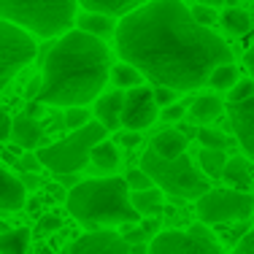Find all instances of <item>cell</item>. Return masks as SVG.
<instances>
[{
  "label": "cell",
  "instance_id": "cell-23",
  "mask_svg": "<svg viewBox=\"0 0 254 254\" xmlns=\"http://www.w3.org/2000/svg\"><path fill=\"white\" fill-rule=\"evenodd\" d=\"M30 249V230L16 227L0 233V254H27Z\"/></svg>",
  "mask_w": 254,
  "mask_h": 254
},
{
  "label": "cell",
  "instance_id": "cell-27",
  "mask_svg": "<svg viewBox=\"0 0 254 254\" xmlns=\"http://www.w3.org/2000/svg\"><path fill=\"white\" fill-rule=\"evenodd\" d=\"M235 81H238V70H235V65H233V63L219 65V68H216L214 73L208 76V84H211L214 89H219V92H230Z\"/></svg>",
  "mask_w": 254,
  "mask_h": 254
},
{
  "label": "cell",
  "instance_id": "cell-41",
  "mask_svg": "<svg viewBox=\"0 0 254 254\" xmlns=\"http://www.w3.org/2000/svg\"><path fill=\"white\" fill-rule=\"evenodd\" d=\"M246 68H249V73H252V78H254V46L246 52Z\"/></svg>",
  "mask_w": 254,
  "mask_h": 254
},
{
  "label": "cell",
  "instance_id": "cell-6",
  "mask_svg": "<svg viewBox=\"0 0 254 254\" xmlns=\"http://www.w3.org/2000/svg\"><path fill=\"white\" fill-rule=\"evenodd\" d=\"M106 132L108 130L95 119V122H87L78 130H70V135H65L63 141L44 149H35V157L54 176H70V173H78L89 162L95 143H100L106 138Z\"/></svg>",
  "mask_w": 254,
  "mask_h": 254
},
{
  "label": "cell",
  "instance_id": "cell-29",
  "mask_svg": "<svg viewBox=\"0 0 254 254\" xmlns=\"http://www.w3.org/2000/svg\"><path fill=\"white\" fill-rule=\"evenodd\" d=\"M87 122H92V119H89V111L84 106H70L65 111V127L68 130H78V127H84Z\"/></svg>",
  "mask_w": 254,
  "mask_h": 254
},
{
  "label": "cell",
  "instance_id": "cell-35",
  "mask_svg": "<svg viewBox=\"0 0 254 254\" xmlns=\"http://www.w3.org/2000/svg\"><path fill=\"white\" fill-rule=\"evenodd\" d=\"M176 89H171V87H157L154 89V100H157V106L160 108H165V106H171V103H176Z\"/></svg>",
  "mask_w": 254,
  "mask_h": 254
},
{
  "label": "cell",
  "instance_id": "cell-16",
  "mask_svg": "<svg viewBox=\"0 0 254 254\" xmlns=\"http://www.w3.org/2000/svg\"><path fill=\"white\" fill-rule=\"evenodd\" d=\"M11 138L19 149H35L44 138V127L35 117L30 114H22V117L14 119V127H11Z\"/></svg>",
  "mask_w": 254,
  "mask_h": 254
},
{
  "label": "cell",
  "instance_id": "cell-11",
  "mask_svg": "<svg viewBox=\"0 0 254 254\" xmlns=\"http://www.w3.org/2000/svg\"><path fill=\"white\" fill-rule=\"evenodd\" d=\"M65 254H130V244L122 238V233L92 230V233L76 238Z\"/></svg>",
  "mask_w": 254,
  "mask_h": 254
},
{
  "label": "cell",
  "instance_id": "cell-38",
  "mask_svg": "<svg viewBox=\"0 0 254 254\" xmlns=\"http://www.w3.org/2000/svg\"><path fill=\"white\" fill-rule=\"evenodd\" d=\"M11 127H14V117L0 111V141H11Z\"/></svg>",
  "mask_w": 254,
  "mask_h": 254
},
{
  "label": "cell",
  "instance_id": "cell-44",
  "mask_svg": "<svg viewBox=\"0 0 254 254\" xmlns=\"http://www.w3.org/2000/svg\"><path fill=\"white\" fill-rule=\"evenodd\" d=\"M35 254H54V249H52V246H41V249L35 252Z\"/></svg>",
  "mask_w": 254,
  "mask_h": 254
},
{
  "label": "cell",
  "instance_id": "cell-45",
  "mask_svg": "<svg viewBox=\"0 0 254 254\" xmlns=\"http://www.w3.org/2000/svg\"><path fill=\"white\" fill-rule=\"evenodd\" d=\"M246 3H252V0H246Z\"/></svg>",
  "mask_w": 254,
  "mask_h": 254
},
{
  "label": "cell",
  "instance_id": "cell-7",
  "mask_svg": "<svg viewBox=\"0 0 254 254\" xmlns=\"http://www.w3.org/2000/svg\"><path fill=\"white\" fill-rule=\"evenodd\" d=\"M197 216L203 225H227V222H246L254 214V197L244 190H208L197 197Z\"/></svg>",
  "mask_w": 254,
  "mask_h": 254
},
{
  "label": "cell",
  "instance_id": "cell-8",
  "mask_svg": "<svg viewBox=\"0 0 254 254\" xmlns=\"http://www.w3.org/2000/svg\"><path fill=\"white\" fill-rule=\"evenodd\" d=\"M35 54H38V49H35V41L27 30L0 19V89H5L11 78L25 65L33 63Z\"/></svg>",
  "mask_w": 254,
  "mask_h": 254
},
{
  "label": "cell",
  "instance_id": "cell-24",
  "mask_svg": "<svg viewBox=\"0 0 254 254\" xmlns=\"http://www.w3.org/2000/svg\"><path fill=\"white\" fill-rule=\"evenodd\" d=\"M225 162H227V154L222 149H200V154H197V168L208 179H222Z\"/></svg>",
  "mask_w": 254,
  "mask_h": 254
},
{
  "label": "cell",
  "instance_id": "cell-43",
  "mask_svg": "<svg viewBox=\"0 0 254 254\" xmlns=\"http://www.w3.org/2000/svg\"><path fill=\"white\" fill-rule=\"evenodd\" d=\"M225 0H197V5H208V8H219Z\"/></svg>",
  "mask_w": 254,
  "mask_h": 254
},
{
  "label": "cell",
  "instance_id": "cell-22",
  "mask_svg": "<svg viewBox=\"0 0 254 254\" xmlns=\"http://www.w3.org/2000/svg\"><path fill=\"white\" fill-rule=\"evenodd\" d=\"M89 162H92L98 171H106V173L117 171V168H119V149H117V143L106 141V138H103L100 143H95L92 154H89Z\"/></svg>",
  "mask_w": 254,
  "mask_h": 254
},
{
  "label": "cell",
  "instance_id": "cell-19",
  "mask_svg": "<svg viewBox=\"0 0 254 254\" xmlns=\"http://www.w3.org/2000/svg\"><path fill=\"white\" fill-rule=\"evenodd\" d=\"M84 5V11H98V14H108V16H125L130 11L141 8L149 0H78Z\"/></svg>",
  "mask_w": 254,
  "mask_h": 254
},
{
  "label": "cell",
  "instance_id": "cell-9",
  "mask_svg": "<svg viewBox=\"0 0 254 254\" xmlns=\"http://www.w3.org/2000/svg\"><path fill=\"white\" fill-rule=\"evenodd\" d=\"M149 254H225L214 238H197L181 230H165L149 241Z\"/></svg>",
  "mask_w": 254,
  "mask_h": 254
},
{
  "label": "cell",
  "instance_id": "cell-14",
  "mask_svg": "<svg viewBox=\"0 0 254 254\" xmlns=\"http://www.w3.org/2000/svg\"><path fill=\"white\" fill-rule=\"evenodd\" d=\"M25 203H27L25 184H22L11 171L0 168V211H3V214H11V211L25 208Z\"/></svg>",
  "mask_w": 254,
  "mask_h": 254
},
{
  "label": "cell",
  "instance_id": "cell-2",
  "mask_svg": "<svg viewBox=\"0 0 254 254\" xmlns=\"http://www.w3.org/2000/svg\"><path fill=\"white\" fill-rule=\"evenodd\" d=\"M111 73V52L100 38L68 30L54 41L44 57L38 103L46 106H87L98 100Z\"/></svg>",
  "mask_w": 254,
  "mask_h": 254
},
{
  "label": "cell",
  "instance_id": "cell-37",
  "mask_svg": "<svg viewBox=\"0 0 254 254\" xmlns=\"http://www.w3.org/2000/svg\"><path fill=\"white\" fill-rule=\"evenodd\" d=\"M235 254H254V227L246 235H241L238 246H235Z\"/></svg>",
  "mask_w": 254,
  "mask_h": 254
},
{
  "label": "cell",
  "instance_id": "cell-31",
  "mask_svg": "<svg viewBox=\"0 0 254 254\" xmlns=\"http://www.w3.org/2000/svg\"><path fill=\"white\" fill-rule=\"evenodd\" d=\"M254 95V78H238V81L233 84V89H230V103H238V100H246Z\"/></svg>",
  "mask_w": 254,
  "mask_h": 254
},
{
  "label": "cell",
  "instance_id": "cell-39",
  "mask_svg": "<svg viewBox=\"0 0 254 254\" xmlns=\"http://www.w3.org/2000/svg\"><path fill=\"white\" fill-rule=\"evenodd\" d=\"M63 227V219H60V216H44V219H41V225H38V230L41 233H52V230H60Z\"/></svg>",
  "mask_w": 254,
  "mask_h": 254
},
{
  "label": "cell",
  "instance_id": "cell-42",
  "mask_svg": "<svg viewBox=\"0 0 254 254\" xmlns=\"http://www.w3.org/2000/svg\"><path fill=\"white\" fill-rule=\"evenodd\" d=\"M130 254H149V244H135V246H130Z\"/></svg>",
  "mask_w": 254,
  "mask_h": 254
},
{
  "label": "cell",
  "instance_id": "cell-26",
  "mask_svg": "<svg viewBox=\"0 0 254 254\" xmlns=\"http://www.w3.org/2000/svg\"><path fill=\"white\" fill-rule=\"evenodd\" d=\"M219 22L230 35H246L252 30V16L244 8H225Z\"/></svg>",
  "mask_w": 254,
  "mask_h": 254
},
{
  "label": "cell",
  "instance_id": "cell-3",
  "mask_svg": "<svg viewBox=\"0 0 254 254\" xmlns=\"http://www.w3.org/2000/svg\"><path fill=\"white\" fill-rule=\"evenodd\" d=\"M68 214L78 225L89 230H111L135 225L141 219L130 203V187L125 176H106V179H87L68 190L65 197Z\"/></svg>",
  "mask_w": 254,
  "mask_h": 254
},
{
  "label": "cell",
  "instance_id": "cell-30",
  "mask_svg": "<svg viewBox=\"0 0 254 254\" xmlns=\"http://www.w3.org/2000/svg\"><path fill=\"white\" fill-rule=\"evenodd\" d=\"M125 181H127V187H130V192H138V190H149V187H154L152 179H149L146 173L141 171V168H130V171L125 173Z\"/></svg>",
  "mask_w": 254,
  "mask_h": 254
},
{
  "label": "cell",
  "instance_id": "cell-21",
  "mask_svg": "<svg viewBox=\"0 0 254 254\" xmlns=\"http://www.w3.org/2000/svg\"><path fill=\"white\" fill-rule=\"evenodd\" d=\"M222 111H225V103L216 98V95H200V98H195V103L190 106V117L195 119L197 125L214 122L216 117H222Z\"/></svg>",
  "mask_w": 254,
  "mask_h": 254
},
{
  "label": "cell",
  "instance_id": "cell-10",
  "mask_svg": "<svg viewBox=\"0 0 254 254\" xmlns=\"http://www.w3.org/2000/svg\"><path fill=\"white\" fill-rule=\"evenodd\" d=\"M160 117V106L154 100V89L149 87H132L125 95V106H122V127L127 130H138L149 127L154 119Z\"/></svg>",
  "mask_w": 254,
  "mask_h": 254
},
{
  "label": "cell",
  "instance_id": "cell-28",
  "mask_svg": "<svg viewBox=\"0 0 254 254\" xmlns=\"http://www.w3.org/2000/svg\"><path fill=\"white\" fill-rule=\"evenodd\" d=\"M197 138H200L203 149H222V152H225L230 146V138L222 130H216V127H200V130H197Z\"/></svg>",
  "mask_w": 254,
  "mask_h": 254
},
{
  "label": "cell",
  "instance_id": "cell-4",
  "mask_svg": "<svg viewBox=\"0 0 254 254\" xmlns=\"http://www.w3.org/2000/svg\"><path fill=\"white\" fill-rule=\"evenodd\" d=\"M78 0H0V19L38 38H60L76 25Z\"/></svg>",
  "mask_w": 254,
  "mask_h": 254
},
{
  "label": "cell",
  "instance_id": "cell-1",
  "mask_svg": "<svg viewBox=\"0 0 254 254\" xmlns=\"http://www.w3.org/2000/svg\"><path fill=\"white\" fill-rule=\"evenodd\" d=\"M114 38L122 63L176 92L203 87L219 65L233 63V49L211 27L197 25L181 0L143 3L122 16Z\"/></svg>",
  "mask_w": 254,
  "mask_h": 254
},
{
  "label": "cell",
  "instance_id": "cell-18",
  "mask_svg": "<svg viewBox=\"0 0 254 254\" xmlns=\"http://www.w3.org/2000/svg\"><path fill=\"white\" fill-rule=\"evenodd\" d=\"M76 25H78V30L95 35V38H106V35L117 33V22H114V16L98 14V11H84V14H78Z\"/></svg>",
  "mask_w": 254,
  "mask_h": 254
},
{
  "label": "cell",
  "instance_id": "cell-13",
  "mask_svg": "<svg viewBox=\"0 0 254 254\" xmlns=\"http://www.w3.org/2000/svg\"><path fill=\"white\" fill-rule=\"evenodd\" d=\"M122 106H125V92L114 89V92L98 95L95 100V119L106 127V130H119L122 127Z\"/></svg>",
  "mask_w": 254,
  "mask_h": 254
},
{
  "label": "cell",
  "instance_id": "cell-33",
  "mask_svg": "<svg viewBox=\"0 0 254 254\" xmlns=\"http://www.w3.org/2000/svg\"><path fill=\"white\" fill-rule=\"evenodd\" d=\"M184 114H187V106H181V103H171V106H165L160 111V117H162V122H179V119H184Z\"/></svg>",
  "mask_w": 254,
  "mask_h": 254
},
{
  "label": "cell",
  "instance_id": "cell-25",
  "mask_svg": "<svg viewBox=\"0 0 254 254\" xmlns=\"http://www.w3.org/2000/svg\"><path fill=\"white\" fill-rule=\"evenodd\" d=\"M111 81L117 89H132V87H141L143 84V73L138 68H132L130 63H119L111 68Z\"/></svg>",
  "mask_w": 254,
  "mask_h": 254
},
{
  "label": "cell",
  "instance_id": "cell-12",
  "mask_svg": "<svg viewBox=\"0 0 254 254\" xmlns=\"http://www.w3.org/2000/svg\"><path fill=\"white\" fill-rule=\"evenodd\" d=\"M227 117H230V127L235 130L241 149H246V154L254 157V95L246 100L230 103Z\"/></svg>",
  "mask_w": 254,
  "mask_h": 254
},
{
  "label": "cell",
  "instance_id": "cell-17",
  "mask_svg": "<svg viewBox=\"0 0 254 254\" xmlns=\"http://www.w3.org/2000/svg\"><path fill=\"white\" fill-rule=\"evenodd\" d=\"M222 179L227 181L233 190H249L254 181V165L246 157H227L225 171H222Z\"/></svg>",
  "mask_w": 254,
  "mask_h": 254
},
{
  "label": "cell",
  "instance_id": "cell-34",
  "mask_svg": "<svg viewBox=\"0 0 254 254\" xmlns=\"http://www.w3.org/2000/svg\"><path fill=\"white\" fill-rule=\"evenodd\" d=\"M192 19H195L197 25H203V27H211V22L216 19V14H214V8H208V5H195V8H192Z\"/></svg>",
  "mask_w": 254,
  "mask_h": 254
},
{
  "label": "cell",
  "instance_id": "cell-5",
  "mask_svg": "<svg viewBox=\"0 0 254 254\" xmlns=\"http://www.w3.org/2000/svg\"><path fill=\"white\" fill-rule=\"evenodd\" d=\"M138 168L152 179L154 187H160L162 192H168L173 197H181V200H197L211 190L208 176L200 168L192 165V160L187 154L176 157V160H162L149 149V152H143Z\"/></svg>",
  "mask_w": 254,
  "mask_h": 254
},
{
  "label": "cell",
  "instance_id": "cell-20",
  "mask_svg": "<svg viewBox=\"0 0 254 254\" xmlns=\"http://www.w3.org/2000/svg\"><path fill=\"white\" fill-rule=\"evenodd\" d=\"M130 203L132 208L138 211L141 216H157L162 211V190L160 187H149V190H138L130 192Z\"/></svg>",
  "mask_w": 254,
  "mask_h": 254
},
{
  "label": "cell",
  "instance_id": "cell-32",
  "mask_svg": "<svg viewBox=\"0 0 254 254\" xmlns=\"http://www.w3.org/2000/svg\"><path fill=\"white\" fill-rule=\"evenodd\" d=\"M122 238H125L130 246H135V244H149L146 230H143V227H135V225H125V230H122Z\"/></svg>",
  "mask_w": 254,
  "mask_h": 254
},
{
  "label": "cell",
  "instance_id": "cell-15",
  "mask_svg": "<svg viewBox=\"0 0 254 254\" xmlns=\"http://www.w3.org/2000/svg\"><path fill=\"white\" fill-rule=\"evenodd\" d=\"M152 152L162 160H176L187 152V135L176 127H168L152 138Z\"/></svg>",
  "mask_w": 254,
  "mask_h": 254
},
{
  "label": "cell",
  "instance_id": "cell-40",
  "mask_svg": "<svg viewBox=\"0 0 254 254\" xmlns=\"http://www.w3.org/2000/svg\"><path fill=\"white\" fill-rule=\"evenodd\" d=\"M141 227L146 230V235H149V238H154V235H157V227H160V225H157V222H154V216H152V219H146Z\"/></svg>",
  "mask_w": 254,
  "mask_h": 254
},
{
  "label": "cell",
  "instance_id": "cell-36",
  "mask_svg": "<svg viewBox=\"0 0 254 254\" xmlns=\"http://www.w3.org/2000/svg\"><path fill=\"white\" fill-rule=\"evenodd\" d=\"M119 146H125V149L141 146V132H138V130H125V132H119Z\"/></svg>",
  "mask_w": 254,
  "mask_h": 254
}]
</instances>
